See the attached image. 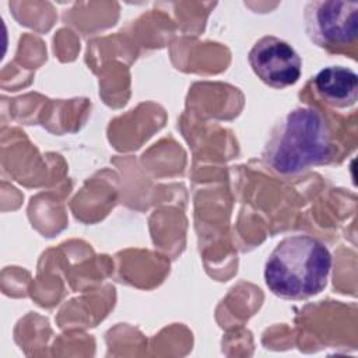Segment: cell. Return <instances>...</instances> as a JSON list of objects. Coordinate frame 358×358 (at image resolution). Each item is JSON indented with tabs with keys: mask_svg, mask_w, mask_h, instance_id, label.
Wrapping results in <instances>:
<instances>
[{
	"mask_svg": "<svg viewBox=\"0 0 358 358\" xmlns=\"http://www.w3.org/2000/svg\"><path fill=\"white\" fill-rule=\"evenodd\" d=\"M313 88L326 103L334 108H350L357 102L358 76L348 67L329 66L315 76Z\"/></svg>",
	"mask_w": 358,
	"mask_h": 358,
	"instance_id": "cell-5",
	"label": "cell"
},
{
	"mask_svg": "<svg viewBox=\"0 0 358 358\" xmlns=\"http://www.w3.org/2000/svg\"><path fill=\"white\" fill-rule=\"evenodd\" d=\"M331 255L327 246L306 234L277 243L264 264L268 289L282 299H306L322 292L329 281Z\"/></svg>",
	"mask_w": 358,
	"mask_h": 358,
	"instance_id": "cell-2",
	"label": "cell"
},
{
	"mask_svg": "<svg viewBox=\"0 0 358 358\" xmlns=\"http://www.w3.org/2000/svg\"><path fill=\"white\" fill-rule=\"evenodd\" d=\"M305 29L312 42L322 48H343L358 35V1H310L303 13Z\"/></svg>",
	"mask_w": 358,
	"mask_h": 358,
	"instance_id": "cell-3",
	"label": "cell"
},
{
	"mask_svg": "<svg viewBox=\"0 0 358 358\" xmlns=\"http://www.w3.org/2000/svg\"><path fill=\"white\" fill-rule=\"evenodd\" d=\"M331 154V131L324 115L313 106H298L275 124L263 150V162L280 176H296L327 162Z\"/></svg>",
	"mask_w": 358,
	"mask_h": 358,
	"instance_id": "cell-1",
	"label": "cell"
},
{
	"mask_svg": "<svg viewBox=\"0 0 358 358\" xmlns=\"http://www.w3.org/2000/svg\"><path fill=\"white\" fill-rule=\"evenodd\" d=\"M248 60L257 78L273 88L294 85L302 73V60L295 49L271 35L260 38L253 45Z\"/></svg>",
	"mask_w": 358,
	"mask_h": 358,
	"instance_id": "cell-4",
	"label": "cell"
}]
</instances>
